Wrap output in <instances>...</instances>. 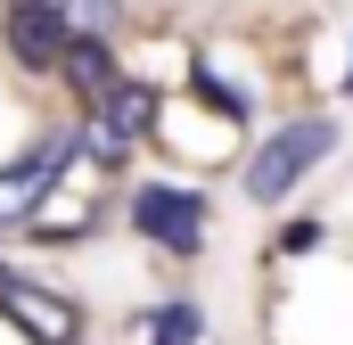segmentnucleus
Listing matches in <instances>:
<instances>
[{"instance_id": "1", "label": "nucleus", "mask_w": 353, "mask_h": 345, "mask_svg": "<svg viewBox=\"0 0 353 345\" xmlns=\"http://www.w3.org/2000/svg\"><path fill=\"white\" fill-rule=\"evenodd\" d=\"M329 148H337V124H321V115H312V124H288L279 140H263V148H255V165H247V197L279 206V197H288L304 172L321 165Z\"/></svg>"}, {"instance_id": "2", "label": "nucleus", "mask_w": 353, "mask_h": 345, "mask_svg": "<svg viewBox=\"0 0 353 345\" xmlns=\"http://www.w3.org/2000/svg\"><path fill=\"white\" fill-rule=\"evenodd\" d=\"M0 33H8V58H17V66H66V50H74L58 0H17V8L0 17Z\"/></svg>"}, {"instance_id": "3", "label": "nucleus", "mask_w": 353, "mask_h": 345, "mask_svg": "<svg viewBox=\"0 0 353 345\" xmlns=\"http://www.w3.org/2000/svg\"><path fill=\"white\" fill-rule=\"evenodd\" d=\"M140 230L157 239V247H173V255H197L205 247V206L189 197V189H140Z\"/></svg>"}, {"instance_id": "4", "label": "nucleus", "mask_w": 353, "mask_h": 345, "mask_svg": "<svg viewBox=\"0 0 353 345\" xmlns=\"http://www.w3.org/2000/svg\"><path fill=\"white\" fill-rule=\"evenodd\" d=\"M148 124H157V90L115 83L107 99H99V157H123V140H140Z\"/></svg>"}, {"instance_id": "5", "label": "nucleus", "mask_w": 353, "mask_h": 345, "mask_svg": "<svg viewBox=\"0 0 353 345\" xmlns=\"http://www.w3.org/2000/svg\"><path fill=\"white\" fill-rule=\"evenodd\" d=\"M58 165H66V140H41L25 165L0 172V222H17L25 206H41V197H50V181H58Z\"/></svg>"}, {"instance_id": "6", "label": "nucleus", "mask_w": 353, "mask_h": 345, "mask_svg": "<svg viewBox=\"0 0 353 345\" xmlns=\"http://www.w3.org/2000/svg\"><path fill=\"white\" fill-rule=\"evenodd\" d=\"M66 75H74V83H83L90 99H107V90H115V66H107V41H74V50H66Z\"/></svg>"}, {"instance_id": "7", "label": "nucleus", "mask_w": 353, "mask_h": 345, "mask_svg": "<svg viewBox=\"0 0 353 345\" xmlns=\"http://www.w3.org/2000/svg\"><path fill=\"white\" fill-rule=\"evenodd\" d=\"M189 337H197V313H189V304H173V313L157 321V345H189Z\"/></svg>"}, {"instance_id": "8", "label": "nucleus", "mask_w": 353, "mask_h": 345, "mask_svg": "<svg viewBox=\"0 0 353 345\" xmlns=\"http://www.w3.org/2000/svg\"><path fill=\"white\" fill-rule=\"evenodd\" d=\"M58 8H66V17H83L90 33H107V25H115V0H58Z\"/></svg>"}, {"instance_id": "9", "label": "nucleus", "mask_w": 353, "mask_h": 345, "mask_svg": "<svg viewBox=\"0 0 353 345\" xmlns=\"http://www.w3.org/2000/svg\"><path fill=\"white\" fill-rule=\"evenodd\" d=\"M197 90H205V107H222V115H247V99L222 83V75H197Z\"/></svg>"}, {"instance_id": "10", "label": "nucleus", "mask_w": 353, "mask_h": 345, "mask_svg": "<svg viewBox=\"0 0 353 345\" xmlns=\"http://www.w3.org/2000/svg\"><path fill=\"white\" fill-rule=\"evenodd\" d=\"M17 288H25V279H17V271H0V304H8V296H17Z\"/></svg>"}, {"instance_id": "11", "label": "nucleus", "mask_w": 353, "mask_h": 345, "mask_svg": "<svg viewBox=\"0 0 353 345\" xmlns=\"http://www.w3.org/2000/svg\"><path fill=\"white\" fill-rule=\"evenodd\" d=\"M345 90H353V58H345Z\"/></svg>"}]
</instances>
